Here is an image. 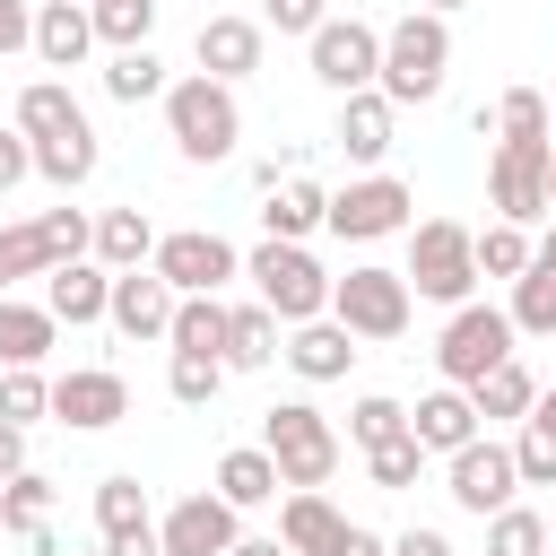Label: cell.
<instances>
[{
    "label": "cell",
    "instance_id": "obj_41",
    "mask_svg": "<svg viewBox=\"0 0 556 556\" xmlns=\"http://www.w3.org/2000/svg\"><path fill=\"white\" fill-rule=\"evenodd\" d=\"M391 434H408V408H400V400L374 391V400L348 408V443H356V452H374V443H391Z\"/></svg>",
    "mask_w": 556,
    "mask_h": 556
},
{
    "label": "cell",
    "instance_id": "obj_14",
    "mask_svg": "<svg viewBox=\"0 0 556 556\" xmlns=\"http://www.w3.org/2000/svg\"><path fill=\"white\" fill-rule=\"evenodd\" d=\"M243 530H235V504L226 495H182L165 521H156V547L165 556H226Z\"/></svg>",
    "mask_w": 556,
    "mask_h": 556
},
{
    "label": "cell",
    "instance_id": "obj_1",
    "mask_svg": "<svg viewBox=\"0 0 556 556\" xmlns=\"http://www.w3.org/2000/svg\"><path fill=\"white\" fill-rule=\"evenodd\" d=\"M443 70H452V26H443L434 9H408V17L382 35L374 87H382L391 104H426V96H443Z\"/></svg>",
    "mask_w": 556,
    "mask_h": 556
},
{
    "label": "cell",
    "instance_id": "obj_39",
    "mask_svg": "<svg viewBox=\"0 0 556 556\" xmlns=\"http://www.w3.org/2000/svg\"><path fill=\"white\" fill-rule=\"evenodd\" d=\"M495 139H547V96L539 87H504L495 96Z\"/></svg>",
    "mask_w": 556,
    "mask_h": 556
},
{
    "label": "cell",
    "instance_id": "obj_27",
    "mask_svg": "<svg viewBox=\"0 0 556 556\" xmlns=\"http://www.w3.org/2000/svg\"><path fill=\"white\" fill-rule=\"evenodd\" d=\"M182 356H217L226 365V304L217 295H174V330H165Z\"/></svg>",
    "mask_w": 556,
    "mask_h": 556
},
{
    "label": "cell",
    "instance_id": "obj_45",
    "mask_svg": "<svg viewBox=\"0 0 556 556\" xmlns=\"http://www.w3.org/2000/svg\"><path fill=\"white\" fill-rule=\"evenodd\" d=\"M43 408H52V382H43L35 365H9V374H0V417L26 426V417H43Z\"/></svg>",
    "mask_w": 556,
    "mask_h": 556
},
{
    "label": "cell",
    "instance_id": "obj_2",
    "mask_svg": "<svg viewBox=\"0 0 556 556\" xmlns=\"http://www.w3.org/2000/svg\"><path fill=\"white\" fill-rule=\"evenodd\" d=\"M165 130H174V148H182L191 165H217V156H235V139H243L235 87H226V78H208V70L174 78V87H165Z\"/></svg>",
    "mask_w": 556,
    "mask_h": 556
},
{
    "label": "cell",
    "instance_id": "obj_37",
    "mask_svg": "<svg viewBox=\"0 0 556 556\" xmlns=\"http://www.w3.org/2000/svg\"><path fill=\"white\" fill-rule=\"evenodd\" d=\"M486 556H547V521H539L530 504L486 513Z\"/></svg>",
    "mask_w": 556,
    "mask_h": 556
},
{
    "label": "cell",
    "instance_id": "obj_6",
    "mask_svg": "<svg viewBox=\"0 0 556 556\" xmlns=\"http://www.w3.org/2000/svg\"><path fill=\"white\" fill-rule=\"evenodd\" d=\"M513 313H495V304H452V321H443V339H434V365H443V382H478V374H495L504 356H513Z\"/></svg>",
    "mask_w": 556,
    "mask_h": 556
},
{
    "label": "cell",
    "instance_id": "obj_8",
    "mask_svg": "<svg viewBox=\"0 0 556 556\" xmlns=\"http://www.w3.org/2000/svg\"><path fill=\"white\" fill-rule=\"evenodd\" d=\"M330 321L339 330H356V339H400L408 330V278L400 269H348V278H330Z\"/></svg>",
    "mask_w": 556,
    "mask_h": 556
},
{
    "label": "cell",
    "instance_id": "obj_4",
    "mask_svg": "<svg viewBox=\"0 0 556 556\" xmlns=\"http://www.w3.org/2000/svg\"><path fill=\"white\" fill-rule=\"evenodd\" d=\"M243 278L261 287V304H269L287 330H295V321H313V313H330V269H321L304 243H278V235H269V243L243 261Z\"/></svg>",
    "mask_w": 556,
    "mask_h": 556
},
{
    "label": "cell",
    "instance_id": "obj_50",
    "mask_svg": "<svg viewBox=\"0 0 556 556\" xmlns=\"http://www.w3.org/2000/svg\"><path fill=\"white\" fill-rule=\"evenodd\" d=\"M26 43H35V9H26V0H0V61L26 52Z\"/></svg>",
    "mask_w": 556,
    "mask_h": 556
},
{
    "label": "cell",
    "instance_id": "obj_12",
    "mask_svg": "<svg viewBox=\"0 0 556 556\" xmlns=\"http://www.w3.org/2000/svg\"><path fill=\"white\" fill-rule=\"evenodd\" d=\"M513 486H521V469H513V443H486V434H469L460 452H452V504L460 513H504L513 504Z\"/></svg>",
    "mask_w": 556,
    "mask_h": 556
},
{
    "label": "cell",
    "instance_id": "obj_5",
    "mask_svg": "<svg viewBox=\"0 0 556 556\" xmlns=\"http://www.w3.org/2000/svg\"><path fill=\"white\" fill-rule=\"evenodd\" d=\"M408 295H434V304H469V287H478V252H469V226L460 217H426L417 235H408Z\"/></svg>",
    "mask_w": 556,
    "mask_h": 556
},
{
    "label": "cell",
    "instance_id": "obj_17",
    "mask_svg": "<svg viewBox=\"0 0 556 556\" xmlns=\"http://www.w3.org/2000/svg\"><path fill=\"white\" fill-rule=\"evenodd\" d=\"M191 61H200L208 78H226V87H235V78H252V70H261V26H252V17H208V26H200V43H191Z\"/></svg>",
    "mask_w": 556,
    "mask_h": 556
},
{
    "label": "cell",
    "instance_id": "obj_57",
    "mask_svg": "<svg viewBox=\"0 0 556 556\" xmlns=\"http://www.w3.org/2000/svg\"><path fill=\"white\" fill-rule=\"evenodd\" d=\"M408 9H434V17H452V9H469V0H408Z\"/></svg>",
    "mask_w": 556,
    "mask_h": 556
},
{
    "label": "cell",
    "instance_id": "obj_30",
    "mask_svg": "<svg viewBox=\"0 0 556 556\" xmlns=\"http://www.w3.org/2000/svg\"><path fill=\"white\" fill-rule=\"evenodd\" d=\"M530 400H539V382L521 374V356H504L495 374L469 382V408H478V417H530Z\"/></svg>",
    "mask_w": 556,
    "mask_h": 556
},
{
    "label": "cell",
    "instance_id": "obj_58",
    "mask_svg": "<svg viewBox=\"0 0 556 556\" xmlns=\"http://www.w3.org/2000/svg\"><path fill=\"white\" fill-rule=\"evenodd\" d=\"M547 208H556V156H547Z\"/></svg>",
    "mask_w": 556,
    "mask_h": 556
},
{
    "label": "cell",
    "instance_id": "obj_36",
    "mask_svg": "<svg viewBox=\"0 0 556 556\" xmlns=\"http://www.w3.org/2000/svg\"><path fill=\"white\" fill-rule=\"evenodd\" d=\"M469 252H478V278H521L530 269V226H486V235H469Z\"/></svg>",
    "mask_w": 556,
    "mask_h": 556
},
{
    "label": "cell",
    "instance_id": "obj_26",
    "mask_svg": "<svg viewBox=\"0 0 556 556\" xmlns=\"http://www.w3.org/2000/svg\"><path fill=\"white\" fill-rule=\"evenodd\" d=\"M35 174H43V182H61V191H78V182L96 174V130H87V122H70V130L35 139Z\"/></svg>",
    "mask_w": 556,
    "mask_h": 556
},
{
    "label": "cell",
    "instance_id": "obj_48",
    "mask_svg": "<svg viewBox=\"0 0 556 556\" xmlns=\"http://www.w3.org/2000/svg\"><path fill=\"white\" fill-rule=\"evenodd\" d=\"M321 17H330V0H269V26L278 35H313Z\"/></svg>",
    "mask_w": 556,
    "mask_h": 556
},
{
    "label": "cell",
    "instance_id": "obj_34",
    "mask_svg": "<svg viewBox=\"0 0 556 556\" xmlns=\"http://www.w3.org/2000/svg\"><path fill=\"white\" fill-rule=\"evenodd\" d=\"M513 330H530V339L556 330V269H547V261H530V269L513 278Z\"/></svg>",
    "mask_w": 556,
    "mask_h": 556
},
{
    "label": "cell",
    "instance_id": "obj_25",
    "mask_svg": "<svg viewBox=\"0 0 556 556\" xmlns=\"http://www.w3.org/2000/svg\"><path fill=\"white\" fill-rule=\"evenodd\" d=\"M87 243H96V261H104V269H148V252H156V226H148L139 208H104Z\"/></svg>",
    "mask_w": 556,
    "mask_h": 556
},
{
    "label": "cell",
    "instance_id": "obj_13",
    "mask_svg": "<svg viewBox=\"0 0 556 556\" xmlns=\"http://www.w3.org/2000/svg\"><path fill=\"white\" fill-rule=\"evenodd\" d=\"M52 417H61V426H78V434H104V426H122V417H130V382H122V374H104V365H70V374L52 382Z\"/></svg>",
    "mask_w": 556,
    "mask_h": 556
},
{
    "label": "cell",
    "instance_id": "obj_43",
    "mask_svg": "<svg viewBox=\"0 0 556 556\" xmlns=\"http://www.w3.org/2000/svg\"><path fill=\"white\" fill-rule=\"evenodd\" d=\"M513 469H521V486H556V426H547V417H521Z\"/></svg>",
    "mask_w": 556,
    "mask_h": 556
},
{
    "label": "cell",
    "instance_id": "obj_18",
    "mask_svg": "<svg viewBox=\"0 0 556 556\" xmlns=\"http://www.w3.org/2000/svg\"><path fill=\"white\" fill-rule=\"evenodd\" d=\"M278 356H287L304 382H339V374L356 365V330H339V321H321V313H313V321H295V339H287Z\"/></svg>",
    "mask_w": 556,
    "mask_h": 556
},
{
    "label": "cell",
    "instance_id": "obj_22",
    "mask_svg": "<svg viewBox=\"0 0 556 556\" xmlns=\"http://www.w3.org/2000/svg\"><path fill=\"white\" fill-rule=\"evenodd\" d=\"M278 356V313L269 304H226V374H261Z\"/></svg>",
    "mask_w": 556,
    "mask_h": 556
},
{
    "label": "cell",
    "instance_id": "obj_53",
    "mask_svg": "<svg viewBox=\"0 0 556 556\" xmlns=\"http://www.w3.org/2000/svg\"><path fill=\"white\" fill-rule=\"evenodd\" d=\"M17 469H26V426H9V417H0V486H9Z\"/></svg>",
    "mask_w": 556,
    "mask_h": 556
},
{
    "label": "cell",
    "instance_id": "obj_51",
    "mask_svg": "<svg viewBox=\"0 0 556 556\" xmlns=\"http://www.w3.org/2000/svg\"><path fill=\"white\" fill-rule=\"evenodd\" d=\"M104 556H165V547H156V521H148V530H113Z\"/></svg>",
    "mask_w": 556,
    "mask_h": 556
},
{
    "label": "cell",
    "instance_id": "obj_55",
    "mask_svg": "<svg viewBox=\"0 0 556 556\" xmlns=\"http://www.w3.org/2000/svg\"><path fill=\"white\" fill-rule=\"evenodd\" d=\"M530 261H547V269H556V226H547V235L530 243Z\"/></svg>",
    "mask_w": 556,
    "mask_h": 556
},
{
    "label": "cell",
    "instance_id": "obj_52",
    "mask_svg": "<svg viewBox=\"0 0 556 556\" xmlns=\"http://www.w3.org/2000/svg\"><path fill=\"white\" fill-rule=\"evenodd\" d=\"M391 556H452V539H443V530H400Z\"/></svg>",
    "mask_w": 556,
    "mask_h": 556
},
{
    "label": "cell",
    "instance_id": "obj_32",
    "mask_svg": "<svg viewBox=\"0 0 556 556\" xmlns=\"http://www.w3.org/2000/svg\"><path fill=\"white\" fill-rule=\"evenodd\" d=\"M70 122H87V113H78V96H70L61 78H35V87L17 96V130H26V139H52V130H70Z\"/></svg>",
    "mask_w": 556,
    "mask_h": 556
},
{
    "label": "cell",
    "instance_id": "obj_19",
    "mask_svg": "<svg viewBox=\"0 0 556 556\" xmlns=\"http://www.w3.org/2000/svg\"><path fill=\"white\" fill-rule=\"evenodd\" d=\"M35 52H43L52 70H78V61L96 52V17H87V0H43V9H35Z\"/></svg>",
    "mask_w": 556,
    "mask_h": 556
},
{
    "label": "cell",
    "instance_id": "obj_11",
    "mask_svg": "<svg viewBox=\"0 0 556 556\" xmlns=\"http://www.w3.org/2000/svg\"><path fill=\"white\" fill-rule=\"evenodd\" d=\"M304 43H313V78H321V87H339V96L374 87V70H382V35H374L365 17H321Z\"/></svg>",
    "mask_w": 556,
    "mask_h": 556
},
{
    "label": "cell",
    "instance_id": "obj_40",
    "mask_svg": "<svg viewBox=\"0 0 556 556\" xmlns=\"http://www.w3.org/2000/svg\"><path fill=\"white\" fill-rule=\"evenodd\" d=\"M217 382H226V365H217V356H182V348H174V365H165V391H174L182 408H208V400H217Z\"/></svg>",
    "mask_w": 556,
    "mask_h": 556
},
{
    "label": "cell",
    "instance_id": "obj_38",
    "mask_svg": "<svg viewBox=\"0 0 556 556\" xmlns=\"http://www.w3.org/2000/svg\"><path fill=\"white\" fill-rule=\"evenodd\" d=\"M417 469H426V443H417V434H391V443H374V452H365V478H374L382 495L417 486Z\"/></svg>",
    "mask_w": 556,
    "mask_h": 556
},
{
    "label": "cell",
    "instance_id": "obj_35",
    "mask_svg": "<svg viewBox=\"0 0 556 556\" xmlns=\"http://www.w3.org/2000/svg\"><path fill=\"white\" fill-rule=\"evenodd\" d=\"M87 17H96V43H113V52L156 35V0H87Z\"/></svg>",
    "mask_w": 556,
    "mask_h": 556
},
{
    "label": "cell",
    "instance_id": "obj_33",
    "mask_svg": "<svg viewBox=\"0 0 556 556\" xmlns=\"http://www.w3.org/2000/svg\"><path fill=\"white\" fill-rule=\"evenodd\" d=\"M96 530H104V539H113V530H148V486H139L130 469L96 478Z\"/></svg>",
    "mask_w": 556,
    "mask_h": 556
},
{
    "label": "cell",
    "instance_id": "obj_56",
    "mask_svg": "<svg viewBox=\"0 0 556 556\" xmlns=\"http://www.w3.org/2000/svg\"><path fill=\"white\" fill-rule=\"evenodd\" d=\"M530 417H547V426H556V391H539V400H530Z\"/></svg>",
    "mask_w": 556,
    "mask_h": 556
},
{
    "label": "cell",
    "instance_id": "obj_24",
    "mask_svg": "<svg viewBox=\"0 0 556 556\" xmlns=\"http://www.w3.org/2000/svg\"><path fill=\"white\" fill-rule=\"evenodd\" d=\"M321 208H330V191L304 182V174H287V182H269V208H261V217H269L278 243H304V235L321 226Z\"/></svg>",
    "mask_w": 556,
    "mask_h": 556
},
{
    "label": "cell",
    "instance_id": "obj_20",
    "mask_svg": "<svg viewBox=\"0 0 556 556\" xmlns=\"http://www.w3.org/2000/svg\"><path fill=\"white\" fill-rule=\"evenodd\" d=\"M408 434H417L426 452H460V443L478 434V408H469V391H460V382H443V391H426V400L408 408Z\"/></svg>",
    "mask_w": 556,
    "mask_h": 556
},
{
    "label": "cell",
    "instance_id": "obj_16",
    "mask_svg": "<svg viewBox=\"0 0 556 556\" xmlns=\"http://www.w3.org/2000/svg\"><path fill=\"white\" fill-rule=\"evenodd\" d=\"M104 295H113V269L104 261H61V269H43V313L52 321H104Z\"/></svg>",
    "mask_w": 556,
    "mask_h": 556
},
{
    "label": "cell",
    "instance_id": "obj_21",
    "mask_svg": "<svg viewBox=\"0 0 556 556\" xmlns=\"http://www.w3.org/2000/svg\"><path fill=\"white\" fill-rule=\"evenodd\" d=\"M339 148H348L356 165H382V156H391V96H382V87H356V96L339 104Z\"/></svg>",
    "mask_w": 556,
    "mask_h": 556
},
{
    "label": "cell",
    "instance_id": "obj_15",
    "mask_svg": "<svg viewBox=\"0 0 556 556\" xmlns=\"http://www.w3.org/2000/svg\"><path fill=\"white\" fill-rule=\"evenodd\" d=\"M104 321H113L122 339H165V330H174V287H165L156 269H113Z\"/></svg>",
    "mask_w": 556,
    "mask_h": 556
},
{
    "label": "cell",
    "instance_id": "obj_42",
    "mask_svg": "<svg viewBox=\"0 0 556 556\" xmlns=\"http://www.w3.org/2000/svg\"><path fill=\"white\" fill-rule=\"evenodd\" d=\"M52 513V478H35V469H17L9 486H0V530H35Z\"/></svg>",
    "mask_w": 556,
    "mask_h": 556
},
{
    "label": "cell",
    "instance_id": "obj_23",
    "mask_svg": "<svg viewBox=\"0 0 556 556\" xmlns=\"http://www.w3.org/2000/svg\"><path fill=\"white\" fill-rule=\"evenodd\" d=\"M330 530H339V513H330L321 486H295V495L278 504V547H287V556H321Z\"/></svg>",
    "mask_w": 556,
    "mask_h": 556
},
{
    "label": "cell",
    "instance_id": "obj_44",
    "mask_svg": "<svg viewBox=\"0 0 556 556\" xmlns=\"http://www.w3.org/2000/svg\"><path fill=\"white\" fill-rule=\"evenodd\" d=\"M43 269H52L43 235H35V226H0V295H9L17 278H43Z\"/></svg>",
    "mask_w": 556,
    "mask_h": 556
},
{
    "label": "cell",
    "instance_id": "obj_49",
    "mask_svg": "<svg viewBox=\"0 0 556 556\" xmlns=\"http://www.w3.org/2000/svg\"><path fill=\"white\" fill-rule=\"evenodd\" d=\"M321 556H391V539H382V530H365V521H339Z\"/></svg>",
    "mask_w": 556,
    "mask_h": 556
},
{
    "label": "cell",
    "instance_id": "obj_7",
    "mask_svg": "<svg viewBox=\"0 0 556 556\" xmlns=\"http://www.w3.org/2000/svg\"><path fill=\"white\" fill-rule=\"evenodd\" d=\"M547 156H556V139H495L486 200H495L504 226H539V217H556V208H547Z\"/></svg>",
    "mask_w": 556,
    "mask_h": 556
},
{
    "label": "cell",
    "instance_id": "obj_28",
    "mask_svg": "<svg viewBox=\"0 0 556 556\" xmlns=\"http://www.w3.org/2000/svg\"><path fill=\"white\" fill-rule=\"evenodd\" d=\"M217 495H226L235 513H252V504H269V495H278V460H269L261 443H243V452H226V460H217Z\"/></svg>",
    "mask_w": 556,
    "mask_h": 556
},
{
    "label": "cell",
    "instance_id": "obj_31",
    "mask_svg": "<svg viewBox=\"0 0 556 556\" xmlns=\"http://www.w3.org/2000/svg\"><path fill=\"white\" fill-rule=\"evenodd\" d=\"M104 96H113V104H148V96H165V61H156L148 43L113 52V61H104Z\"/></svg>",
    "mask_w": 556,
    "mask_h": 556
},
{
    "label": "cell",
    "instance_id": "obj_46",
    "mask_svg": "<svg viewBox=\"0 0 556 556\" xmlns=\"http://www.w3.org/2000/svg\"><path fill=\"white\" fill-rule=\"evenodd\" d=\"M35 235H43L52 269H61V261H87V235H96V226H87L78 208H43V217H35Z\"/></svg>",
    "mask_w": 556,
    "mask_h": 556
},
{
    "label": "cell",
    "instance_id": "obj_3",
    "mask_svg": "<svg viewBox=\"0 0 556 556\" xmlns=\"http://www.w3.org/2000/svg\"><path fill=\"white\" fill-rule=\"evenodd\" d=\"M261 452L278 460V486H330V469H339V434L313 400H278L261 417Z\"/></svg>",
    "mask_w": 556,
    "mask_h": 556
},
{
    "label": "cell",
    "instance_id": "obj_9",
    "mask_svg": "<svg viewBox=\"0 0 556 556\" xmlns=\"http://www.w3.org/2000/svg\"><path fill=\"white\" fill-rule=\"evenodd\" d=\"M148 269H156L174 295H217V287H226L243 261H235V243H226V235H208V226H182V235H156Z\"/></svg>",
    "mask_w": 556,
    "mask_h": 556
},
{
    "label": "cell",
    "instance_id": "obj_54",
    "mask_svg": "<svg viewBox=\"0 0 556 556\" xmlns=\"http://www.w3.org/2000/svg\"><path fill=\"white\" fill-rule=\"evenodd\" d=\"M226 556H287V547H278V539H235Z\"/></svg>",
    "mask_w": 556,
    "mask_h": 556
},
{
    "label": "cell",
    "instance_id": "obj_29",
    "mask_svg": "<svg viewBox=\"0 0 556 556\" xmlns=\"http://www.w3.org/2000/svg\"><path fill=\"white\" fill-rule=\"evenodd\" d=\"M52 313L43 304H17V295H0V365H43V348H52Z\"/></svg>",
    "mask_w": 556,
    "mask_h": 556
},
{
    "label": "cell",
    "instance_id": "obj_47",
    "mask_svg": "<svg viewBox=\"0 0 556 556\" xmlns=\"http://www.w3.org/2000/svg\"><path fill=\"white\" fill-rule=\"evenodd\" d=\"M26 174H35V139H26L17 122H9V130H0V200H9V191H17Z\"/></svg>",
    "mask_w": 556,
    "mask_h": 556
},
{
    "label": "cell",
    "instance_id": "obj_10",
    "mask_svg": "<svg viewBox=\"0 0 556 556\" xmlns=\"http://www.w3.org/2000/svg\"><path fill=\"white\" fill-rule=\"evenodd\" d=\"M408 182H391V174H365V182H348V191H330V208H321V226L330 235H348V243H382V235H400L408 226Z\"/></svg>",
    "mask_w": 556,
    "mask_h": 556
}]
</instances>
